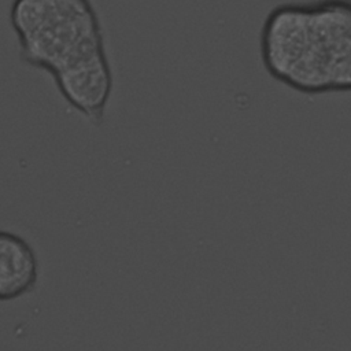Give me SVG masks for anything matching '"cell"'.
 <instances>
[{"mask_svg": "<svg viewBox=\"0 0 351 351\" xmlns=\"http://www.w3.org/2000/svg\"><path fill=\"white\" fill-rule=\"evenodd\" d=\"M10 19L22 62L51 75L106 51L90 0H14Z\"/></svg>", "mask_w": 351, "mask_h": 351, "instance_id": "obj_2", "label": "cell"}, {"mask_svg": "<svg viewBox=\"0 0 351 351\" xmlns=\"http://www.w3.org/2000/svg\"><path fill=\"white\" fill-rule=\"evenodd\" d=\"M63 99L90 123L100 125L111 97L114 78L106 51L52 74Z\"/></svg>", "mask_w": 351, "mask_h": 351, "instance_id": "obj_3", "label": "cell"}, {"mask_svg": "<svg viewBox=\"0 0 351 351\" xmlns=\"http://www.w3.org/2000/svg\"><path fill=\"white\" fill-rule=\"evenodd\" d=\"M38 280V259L19 234L0 230V302L29 293Z\"/></svg>", "mask_w": 351, "mask_h": 351, "instance_id": "obj_4", "label": "cell"}, {"mask_svg": "<svg viewBox=\"0 0 351 351\" xmlns=\"http://www.w3.org/2000/svg\"><path fill=\"white\" fill-rule=\"evenodd\" d=\"M267 74L302 95L351 92V0L282 3L259 34Z\"/></svg>", "mask_w": 351, "mask_h": 351, "instance_id": "obj_1", "label": "cell"}]
</instances>
